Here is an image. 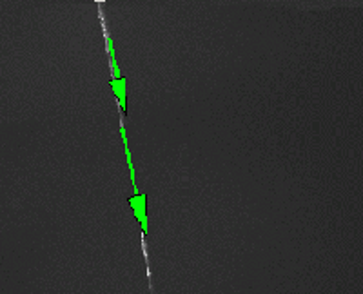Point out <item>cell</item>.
Listing matches in <instances>:
<instances>
[{"instance_id": "cell-1", "label": "cell", "mask_w": 363, "mask_h": 294, "mask_svg": "<svg viewBox=\"0 0 363 294\" xmlns=\"http://www.w3.org/2000/svg\"><path fill=\"white\" fill-rule=\"evenodd\" d=\"M125 164H128L129 174H131V186H133V193H131V196L128 198V205L131 208L133 215H135L136 224H138V227H140L142 240H147V237H149L147 195L138 189V183H136V169H135V164H133V160H125Z\"/></svg>"}]
</instances>
